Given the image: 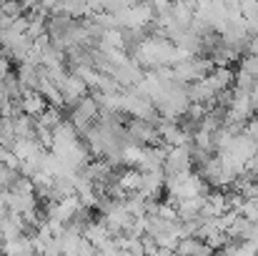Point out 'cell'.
Returning a JSON list of instances; mask_svg holds the SVG:
<instances>
[{"label":"cell","instance_id":"cell-1","mask_svg":"<svg viewBox=\"0 0 258 256\" xmlns=\"http://www.w3.org/2000/svg\"><path fill=\"white\" fill-rule=\"evenodd\" d=\"M0 256H3V254H0Z\"/></svg>","mask_w":258,"mask_h":256}]
</instances>
